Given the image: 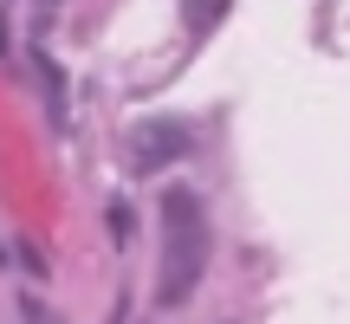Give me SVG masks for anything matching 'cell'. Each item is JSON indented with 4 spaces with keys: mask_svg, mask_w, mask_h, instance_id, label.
Segmentation results:
<instances>
[{
    "mask_svg": "<svg viewBox=\"0 0 350 324\" xmlns=\"http://www.w3.org/2000/svg\"><path fill=\"white\" fill-rule=\"evenodd\" d=\"M208 273V208L195 188H163V266H156V305H188Z\"/></svg>",
    "mask_w": 350,
    "mask_h": 324,
    "instance_id": "cell-1",
    "label": "cell"
},
{
    "mask_svg": "<svg viewBox=\"0 0 350 324\" xmlns=\"http://www.w3.org/2000/svg\"><path fill=\"white\" fill-rule=\"evenodd\" d=\"M188 150V130L182 124H143L137 130V162L143 169H163V162H175Z\"/></svg>",
    "mask_w": 350,
    "mask_h": 324,
    "instance_id": "cell-2",
    "label": "cell"
},
{
    "mask_svg": "<svg viewBox=\"0 0 350 324\" xmlns=\"http://www.w3.org/2000/svg\"><path fill=\"white\" fill-rule=\"evenodd\" d=\"M227 7H234V0H182V26L188 33H208V26L227 20Z\"/></svg>",
    "mask_w": 350,
    "mask_h": 324,
    "instance_id": "cell-3",
    "label": "cell"
}]
</instances>
